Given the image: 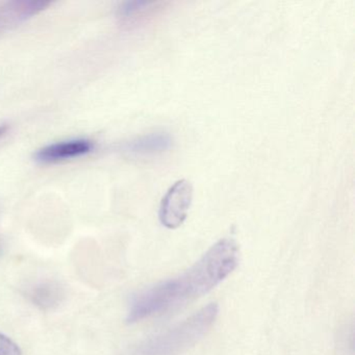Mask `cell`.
Returning a JSON list of instances; mask_svg holds the SVG:
<instances>
[{
  "instance_id": "6da1fadb",
  "label": "cell",
  "mask_w": 355,
  "mask_h": 355,
  "mask_svg": "<svg viewBox=\"0 0 355 355\" xmlns=\"http://www.w3.org/2000/svg\"><path fill=\"white\" fill-rule=\"evenodd\" d=\"M238 263V245L232 239H222L184 273L137 294L130 304L128 323L162 315L207 294L228 277Z\"/></svg>"
},
{
  "instance_id": "7a4b0ae2",
  "label": "cell",
  "mask_w": 355,
  "mask_h": 355,
  "mask_svg": "<svg viewBox=\"0 0 355 355\" xmlns=\"http://www.w3.org/2000/svg\"><path fill=\"white\" fill-rule=\"evenodd\" d=\"M219 307L209 303L173 327L137 345L130 355H180L198 343L217 319Z\"/></svg>"
},
{
  "instance_id": "3957f363",
  "label": "cell",
  "mask_w": 355,
  "mask_h": 355,
  "mask_svg": "<svg viewBox=\"0 0 355 355\" xmlns=\"http://www.w3.org/2000/svg\"><path fill=\"white\" fill-rule=\"evenodd\" d=\"M193 200V188L190 182L178 180L166 193L159 207V221L165 227L175 230L188 217Z\"/></svg>"
},
{
  "instance_id": "277c9868",
  "label": "cell",
  "mask_w": 355,
  "mask_h": 355,
  "mask_svg": "<svg viewBox=\"0 0 355 355\" xmlns=\"http://www.w3.org/2000/svg\"><path fill=\"white\" fill-rule=\"evenodd\" d=\"M94 149V144L90 140L78 139V140L64 141L53 143L39 149L35 153V161L40 164L58 163L66 159L82 157L91 153Z\"/></svg>"
},
{
  "instance_id": "5b68a950",
  "label": "cell",
  "mask_w": 355,
  "mask_h": 355,
  "mask_svg": "<svg viewBox=\"0 0 355 355\" xmlns=\"http://www.w3.org/2000/svg\"><path fill=\"white\" fill-rule=\"evenodd\" d=\"M172 144L173 140L167 132H153L126 143L123 149L132 155H157L169 150Z\"/></svg>"
},
{
  "instance_id": "8992f818",
  "label": "cell",
  "mask_w": 355,
  "mask_h": 355,
  "mask_svg": "<svg viewBox=\"0 0 355 355\" xmlns=\"http://www.w3.org/2000/svg\"><path fill=\"white\" fill-rule=\"evenodd\" d=\"M63 297V288L55 282H39L28 291V298L41 309H51L58 306Z\"/></svg>"
},
{
  "instance_id": "52a82bcc",
  "label": "cell",
  "mask_w": 355,
  "mask_h": 355,
  "mask_svg": "<svg viewBox=\"0 0 355 355\" xmlns=\"http://www.w3.org/2000/svg\"><path fill=\"white\" fill-rule=\"evenodd\" d=\"M16 16L21 19L36 15L38 12L42 11L45 8L49 7V3L44 1H24V3H14Z\"/></svg>"
},
{
  "instance_id": "ba28073f",
  "label": "cell",
  "mask_w": 355,
  "mask_h": 355,
  "mask_svg": "<svg viewBox=\"0 0 355 355\" xmlns=\"http://www.w3.org/2000/svg\"><path fill=\"white\" fill-rule=\"evenodd\" d=\"M0 355H22V352L15 342L0 334Z\"/></svg>"
},
{
  "instance_id": "9c48e42d",
  "label": "cell",
  "mask_w": 355,
  "mask_h": 355,
  "mask_svg": "<svg viewBox=\"0 0 355 355\" xmlns=\"http://www.w3.org/2000/svg\"><path fill=\"white\" fill-rule=\"evenodd\" d=\"M149 5L150 3H146V1H128V3H124L122 7L120 8V14L123 17H128V16L138 13L141 10H144Z\"/></svg>"
},
{
  "instance_id": "30bf717a",
  "label": "cell",
  "mask_w": 355,
  "mask_h": 355,
  "mask_svg": "<svg viewBox=\"0 0 355 355\" xmlns=\"http://www.w3.org/2000/svg\"><path fill=\"white\" fill-rule=\"evenodd\" d=\"M6 132H7V128L6 126H0V137L3 136Z\"/></svg>"
}]
</instances>
